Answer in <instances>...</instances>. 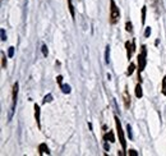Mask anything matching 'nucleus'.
<instances>
[{"instance_id": "15", "label": "nucleus", "mask_w": 166, "mask_h": 156, "mask_svg": "<svg viewBox=\"0 0 166 156\" xmlns=\"http://www.w3.org/2000/svg\"><path fill=\"white\" fill-rule=\"evenodd\" d=\"M146 22V7L142 8V25H144Z\"/></svg>"}, {"instance_id": "1", "label": "nucleus", "mask_w": 166, "mask_h": 156, "mask_svg": "<svg viewBox=\"0 0 166 156\" xmlns=\"http://www.w3.org/2000/svg\"><path fill=\"white\" fill-rule=\"evenodd\" d=\"M119 18H120L119 8H118L115 0H110V23L111 25H115L119 21Z\"/></svg>"}, {"instance_id": "12", "label": "nucleus", "mask_w": 166, "mask_h": 156, "mask_svg": "<svg viewBox=\"0 0 166 156\" xmlns=\"http://www.w3.org/2000/svg\"><path fill=\"white\" fill-rule=\"evenodd\" d=\"M124 101H125V106H127V107L130 105V97L128 96V91L124 92Z\"/></svg>"}, {"instance_id": "13", "label": "nucleus", "mask_w": 166, "mask_h": 156, "mask_svg": "<svg viewBox=\"0 0 166 156\" xmlns=\"http://www.w3.org/2000/svg\"><path fill=\"white\" fill-rule=\"evenodd\" d=\"M61 90H63V92L64 93H69L70 92V86H69V84H61Z\"/></svg>"}, {"instance_id": "7", "label": "nucleus", "mask_w": 166, "mask_h": 156, "mask_svg": "<svg viewBox=\"0 0 166 156\" xmlns=\"http://www.w3.org/2000/svg\"><path fill=\"white\" fill-rule=\"evenodd\" d=\"M39 151H40V155H44V154H47V155H49V154H50L49 147H47L45 143H41V145L39 146Z\"/></svg>"}, {"instance_id": "17", "label": "nucleus", "mask_w": 166, "mask_h": 156, "mask_svg": "<svg viewBox=\"0 0 166 156\" xmlns=\"http://www.w3.org/2000/svg\"><path fill=\"white\" fill-rule=\"evenodd\" d=\"M134 69H135V65L132 63V64L129 65V68H128V74H129V75H130V74H133V72H134Z\"/></svg>"}, {"instance_id": "3", "label": "nucleus", "mask_w": 166, "mask_h": 156, "mask_svg": "<svg viewBox=\"0 0 166 156\" xmlns=\"http://www.w3.org/2000/svg\"><path fill=\"white\" fill-rule=\"evenodd\" d=\"M115 124H116V131H118V137H119V141H120V145L123 150L127 149V142H125V138H124V132H123L121 128V123L119 120V118L115 116Z\"/></svg>"}, {"instance_id": "24", "label": "nucleus", "mask_w": 166, "mask_h": 156, "mask_svg": "<svg viewBox=\"0 0 166 156\" xmlns=\"http://www.w3.org/2000/svg\"><path fill=\"white\" fill-rule=\"evenodd\" d=\"M150 35H151V28H150V27H147V28H146V31H144V36H146V37H148Z\"/></svg>"}, {"instance_id": "23", "label": "nucleus", "mask_w": 166, "mask_h": 156, "mask_svg": "<svg viewBox=\"0 0 166 156\" xmlns=\"http://www.w3.org/2000/svg\"><path fill=\"white\" fill-rule=\"evenodd\" d=\"M42 54H44V56H47V48H46V45H42Z\"/></svg>"}, {"instance_id": "26", "label": "nucleus", "mask_w": 166, "mask_h": 156, "mask_svg": "<svg viewBox=\"0 0 166 156\" xmlns=\"http://www.w3.org/2000/svg\"><path fill=\"white\" fill-rule=\"evenodd\" d=\"M129 155H132V156H137V155H138V152H137L135 150H129Z\"/></svg>"}, {"instance_id": "21", "label": "nucleus", "mask_w": 166, "mask_h": 156, "mask_svg": "<svg viewBox=\"0 0 166 156\" xmlns=\"http://www.w3.org/2000/svg\"><path fill=\"white\" fill-rule=\"evenodd\" d=\"M1 41H5L7 40V35H5V30H4V28H1Z\"/></svg>"}, {"instance_id": "9", "label": "nucleus", "mask_w": 166, "mask_h": 156, "mask_svg": "<svg viewBox=\"0 0 166 156\" xmlns=\"http://www.w3.org/2000/svg\"><path fill=\"white\" fill-rule=\"evenodd\" d=\"M135 96L141 99L142 96H143V93H142V87H141V84H137L135 86Z\"/></svg>"}, {"instance_id": "2", "label": "nucleus", "mask_w": 166, "mask_h": 156, "mask_svg": "<svg viewBox=\"0 0 166 156\" xmlns=\"http://www.w3.org/2000/svg\"><path fill=\"white\" fill-rule=\"evenodd\" d=\"M146 56H147V49H146V46H142V51L138 55V58H137L138 59V73L139 74L143 72L144 68H146V63H147Z\"/></svg>"}, {"instance_id": "5", "label": "nucleus", "mask_w": 166, "mask_h": 156, "mask_svg": "<svg viewBox=\"0 0 166 156\" xmlns=\"http://www.w3.org/2000/svg\"><path fill=\"white\" fill-rule=\"evenodd\" d=\"M125 48H127V56H128V59H130L133 51L135 50L134 46H133V44H130L129 41H127V42H125Z\"/></svg>"}, {"instance_id": "25", "label": "nucleus", "mask_w": 166, "mask_h": 156, "mask_svg": "<svg viewBox=\"0 0 166 156\" xmlns=\"http://www.w3.org/2000/svg\"><path fill=\"white\" fill-rule=\"evenodd\" d=\"M56 81H58V83L61 86V84H63V77H61V75H58V77H56Z\"/></svg>"}, {"instance_id": "19", "label": "nucleus", "mask_w": 166, "mask_h": 156, "mask_svg": "<svg viewBox=\"0 0 166 156\" xmlns=\"http://www.w3.org/2000/svg\"><path fill=\"white\" fill-rule=\"evenodd\" d=\"M162 93H164V95H166V75L162 79Z\"/></svg>"}, {"instance_id": "27", "label": "nucleus", "mask_w": 166, "mask_h": 156, "mask_svg": "<svg viewBox=\"0 0 166 156\" xmlns=\"http://www.w3.org/2000/svg\"><path fill=\"white\" fill-rule=\"evenodd\" d=\"M103 147H105V150H106V151H109V145H107V143L103 145Z\"/></svg>"}, {"instance_id": "8", "label": "nucleus", "mask_w": 166, "mask_h": 156, "mask_svg": "<svg viewBox=\"0 0 166 156\" xmlns=\"http://www.w3.org/2000/svg\"><path fill=\"white\" fill-rule=\"evenodd\" d=\"M105 141H110V142H115V137H114V133L112 132H109V133L105 134Z\"/></svg>"}, {"instance_id": "4", "label": "nucleus", "mask_w": 166, "mask_h": 156, "mask_svg": "<svg viewBox=\"0 0 166 156\" xmlns=\"http://www.w3.org/2000/svg\"><path fill=\"white\" fill-rule=\"evenodd\" d=\"M18 88H19V84H18V82L14 83L13 86V92H12V110H10V119L13 116V113L14 110H16V105H17V97H18Z\"/></svg>"}, {"instance_id": "11", "label": "nucleus", "mask_w": 166, "mask_h": 156, "mask_svg": "<svg viewBox=\"0 0 166 156\" xmlns=\"http://www.w3.org/2000/svg\"><path fill=\"white\" fill-rule=\"evenodd\" d=\"M110 46H106V50H105V63L109 64V61H110Z\"/></svg>"}, {"instance_id": "20", "label": "nucleus", "mask_w": 166, "mask_h": 156, "mask_svg": "<svg viewBox=\"0 0 166 156\" xmlns=\"http://www.w3.org/2000/svg\"><path fill=\"white\" fill-rule=\"evenodd\" d=\"M13 55H14V48L10 46L9 50H8V56H9V58H13Z\"/></svg>"}, {"instance_id": "10", "label": "nucleus", "mask_w": 166, "mask_h": 156, "mask_svg": "<svg viewBox=\"0 0 166 156\" xmlns=\"http://www.w3.org/2000/svg\"><path fill=\"white\" fill-rule=\"evenodd\" d=\"M68 7H69V12L70 16L74 18V5H73V0H68Z\"/></svg>"}, {"instance_id": "6", "label": "nucleus", "mask_w": 166, "mask_h": 156, "mask_svg": "<svg viewBox=\"0 0 166 156\" xmlns=\"http://www.w3.org/2000/svg\"><path fill=\"white\" fill-rule=\"evenodd\" d=\"M35 119L37 122V125H39V128H41V124H40V106L35 104Z\"/></svg>"}, {"instance_id": "18", "label": "nucleus", "mask_w": 166, "mask_h": 156, "mask_svg": "<svg viewBox=\"0 0 166 156\" xmlns=\"http://www.w3.org/2000/svg\"><path fill=\"white\" fill-rule=\"evenodd\" d=\"M127 133H128V136H129V138L132 140L133 138V134H132V127H130V124L127 125Z\"/></svg>"}, {"instance_id": "16", "label": "nucleus", "mask_w": 166, "mask_h": 156, "mask_svg": "<svg viewBox=\"0 0 166 156\" xmlns=\"http://www.w3.org/2000/svg\"><path fill=\"white\" fill-rule=\"evenodd\" d=\"M125 30L128 32H133V26H132V22H127V25H125Z\"/></svg>"}, {"instance_id": "22", "label": "nucleus", "mask_w": 166, "mask_h": 156, "mask_svg": "<svg viewBox=\"0 0 166 156\" xmlns=\"http://www.w3.org/2000/svg\"><path fill=\"white\" fill-rule=\"evenodd\" d=\"M51 99H53V96H51L50 93H49V95H47V96H45V99H44V104H46V102H50V101H51Z\"/></svg>"}, {"instance_id": "14", "label": "nucleus", "mask_w": 166, "mask_h": 156, "mask_svg": "<svg viewBox=\"0 0 166 156\" xmlns=\"http://www.w3.org/2000/svg\"><path fill=\"white\" fill-rule=\"evenodd\" d=\"M1 67L5 68L7 67V58H5V54L1 53Z\"/></svg>"}]
</instances>
